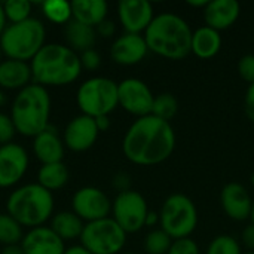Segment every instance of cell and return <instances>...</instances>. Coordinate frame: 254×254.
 <instances>
[{"label": "cell", "mask_w": 254, "mask_h": 254, "mask_svg": "<svg viewBox=\"0 0 254 254\" xmlns=\"http://www.w3.org/2000/svg\"><path fill=\"white\" fill-rule=\"evenodd\" d=\"M176 149V132L170 122L153 115L132 122L122 140L125 158L140 167H153L167 161Z\"/></svg>", "instance_id": "obj_1"}, {"label": "cell", "mask_w": 254, "mask_h": 254, "mask_svg": "<svg viewBox=\"0 0 254 254\" xmlns=\"http://www.w3.org/2000/svg\"><path fill=\"white\" fill-rule=\"evenodd\" d=\"M33 83L43 88L65 86L82 73L79 54L61 43H46L30 61Z\"/></svg>", "instance_id": "obj_2"}, {"label": "cell", "mask_w": 254, "mask_h": 254, "mask_svg": "<svg viewBox=\"0 0 254 254\" xmlns=\"http://www.w3.org/2000/svg\"><path fill=\"white\" fill-rule=\"evenodd\" d=\"M192 34L193 31L182 16L164 12L153 18L143 36L149 51L162 58L177 61L190 54Z\"/></svg>", "instance_id": "obj_3"}, {"label": "cell", "mask_w": 254, "mask_h": 254, "mask_svg": "<svg viewBox=\"0 0 254 254\" xmlns=\"http://www.w3.org/2000/svg\"><path fill=\"white\" fill-rule=\"evenodd\" d=\"M51 97L48 88L31 83L18 91L10 106V118L16 132L34 138L49 127Z\"/></svg>", "instance_id": "obj_4"}, {"label": "cell", "mask_w": 254, "mask_h": 254, "mask_svg": "<svg viewBox=\"0 0 254 254\" xmlns=\"http://www.w3.org/2000/svg\"><path fill=\"white\" fill-rule=\"evenodd\" d=\"M54 195L39 183H27L16 188L6 201V213L22 228L45 226L54 216Z\"/></svg>", "instance_id": "obj_5"}, {"label": "cell", "mask_w": 254, "mask_h": 254, "mask_svg": "<svg viewBox=\"0 0 254 254\" xmlns=\"http://www.w3.org/2000/svg\"><path fill=\"white\" fill-rule=\"evenodd\" d=\"M46 28L37 18L7 24L0 36V49L6 58L30 63L46 45Z\"/></svg>", "instance_id": "obj_6"}, {"label": "cell", "mask_w": 254, "mask_h": 254, "mask_svg": "<svg viewBox=\"0 0 254 254\" xmlns=\"http://www.w3.org/2000/svg\"><path fill=\"white\" fill-rule=\"evenodd\" d=\"M76 103L82 115L91 118L109 116L118 106V83L109 77L86 79L76 92Z\"/></svg>", "instance_id": "obj_7"}, {"label": "cell", "mask_w": 254, "mask_h": 254, "mask_svg": "<svg viewBox=\"0 0 254 254\" xmlns=\"http://www.w3.org/2000/svg\"><path fill=\"white\" fill-rule=\"evenodd\" d=\"M159 225L173 240L189 238L198 225L195 202L183 193L170 195L162 204Z\"/></svg>", "instance_id": "obj_8"}, {"label": "cell", "mask_w": 254, "mask_h": 254, "mask_svg": "<svg viewBox=\"0 0 254 254\" xmlns=\"http://www.w3.org/2000/svg\"><path fill=\"white\" fill-rule=\"evenodd\" d=\"M127 243V232L112 219L85 223L80 246L91 254H121Z\"/></svg>", "instance_id": "obj_9"}, {"label": "cell", "mask_w": 254, "mask_h": 254, "mask_svg": "<svg viewBox=\"0 0 254 254\" xmlns=\"http://www.w3.org/2000/svg\"><path fill=\"white\" fill-rule=\"evenodd\" d=\"M149 207L144 196L137 190H125L112 202V219L127 232L134 234L146 226Z\"/></svg>", "instance_id": "obj_10"}, {"label": "cell", "mask_w": 254, "mask_h": 254, "mask_svg": "<svg viewBox=\"0 0 254 254\" xmlns=\"http://www.w3.org/2000/svg\"><path fill=\"white\" fill-rule=\"evenodd\" d=\"M71 211L85 223L97 222L112 214V201L98 188L85 186L74 192L71 198Z\"/></svg>", "instance_id": "obj_11"}, {"label": "cell", "mask_w": 254, "mask_h": 254, "mask_svg": "<svg viewBox=\"0 0 254 254\" xmlns=\"http://www.w3.org/2000/svg\"><path fill=\"white\" fill-rule=\"evenodd\" d=\"M153 100H155L153 92L150 91L147 83L143 82L141 79L128 77L118 83L119 106L125 112L137 116V119L152 115Z\"/></svg>", "instance_id": "obj_12"}, {"label": "cell", "mask_w": 254, "mask_h": 254, "mask_svg": "<svg viewBox=\"0 0 254 254\" xmlns=\"http://www.w3.org/2000/svg\"><path fill=\"white\" fill-rule=\"evenodd\" d=\"M30 165L27 150L18 143L0 146V188L7 189L18 185Z\"/></svg>", "instance_id": "obj_13"}, {"label": "cell", "mask_w": 254, "mask_h": 254, "mask_svg": "<svg viewBox=\"0 0 254 254\" xmlns=\"http://www.w3.org/2000/svg\"><path fill=\"white\" fill-rule=\"evenodd\" d=\"M98 128L95 119L86 115L73 118L64 128L63 141L64 146L71 152H85L91 149L98 138Z\"/></svg>", "instance_id": "obj_14"}, {"label": "cell", "mask_w": 254, "mask_h": 254, "mask_svg": "<svg viewBox=\"0 0 254 254\" xmlns=\"http://www.w3.org/2000/svg\"><path fill=\"white\" fill-rule=\"evenodd\" d=\"M118 18L125 33L144 34L155 18L153 6L147 0H121L118 3Z\"/></svg>", "instance_id": "obj_15"}, {"label": "cell", "mask_w": 254, "mask_h": 254, "mask_svg": "<svg viewBox=\"0 0 254 254\" xmlns=\"http://www.w3.org/2000/svg\"><path fill=\"white\" fill-rule=\"evenodd\" d=\"M149 52L146 39L143 34L124 33L119 36L110 48V57L116 64L134 65L141 63Z\"/></svg>", "instance_id": "obj_16"}, {"label": "cell", "mask_w": 254, "mask_h": 254, "mask_svg": "<svg viewBox=\"0 0 254 254\" xmlns=\"http://www.w3.org/2000/svg\"><path fill=\"white\" fill-rule=\"evenodd\" d=\"M220 202L225 214L232 220L243 222L252 216L253 199L241 183L232 182L225 185L220 193Z\"/></svg>", "instance_id": "obj_17"}, {"label": "cell", "mask_w": 254, "mask_h": 254, "mask_svg": "<svg viewBox=\"0 0 254 254\" xmlns=\"http://www.w3.org/2000/svg\"><path fill=\"white\" fill-rule=\"evenodd\" d=\"M21 247L24 254H64L65 243L49 228L39 226L25 232Z\"/></svg>", "instance_id": "obj_18"}, {"label": "cell", "mask_w": 254, "mask_h": 254, "mask_svg": "<svg viewBox=\"0 0 254 254\" xmlns=\"http://www.w3.org/2000/svg\"><path fill=\"white\" fill-rule=\"evenodd\" d=\"M202 13L205 25L222 31L237 22L241 13V4L237 0H211Z\"/></svg>", "instance_id": "obj_19"}, {"label": "cell", "mask_w": 254, "mask_h": 254, "mask_svg": "<svg viewBox=\"0 0 254 254\" xmlns=\"http://www.w3.org/2000/svg\"><path fill=\"white\" fill-rule=\"evenodd\" d=\"M64 149L65 146L63 137H60L57 129L51 125L33 138V153L42 162V165L63 162Z\"/></svg>", "instance_id": "obj_20"}, {"label": "cell", "mask_w": 254, "mask_h": 254, "mask_svg": "<svg viewBox=\"0 0 254 254\" xmlns=\"http://www.w3.org/2000/svg\"><path fill=\"white\" fill-rule=\"evenodd\" d=\"M33 83L30 63L4 58L0 61V89L21 91Z\"/></svg>", "instance_id": "obj_21"}, {"label": "cell", "mask_w": 254, "mask_h": 254, "mask_svg": "<svg viewBox=\"0 0 254 254\" xmlns=\"http://www.w3.org/2000/svg\"><path fill=\"white\" fill-rule=\"evenodd\" d=\"M70 4L73 19L80 24L95 28L107 19L109 4L104 0H73Z\"/></svg>", "instance_id": "obj_22"}, {"label": "cell", "mask_w": 254, "mask_h": 254, "mask_svg": "<svg viewBox=\"0 0 254 254\" xmlns=\"http://www.w3.org/2000/svg\"><path fill=\"white\" fill-rule=\"evenodd\" d=\"M222 48V36L220 31L202 25L196 28L192 34V43H190V52L195 54L201 60H210L219 54Z\"/></svg>", "instance_id": "obj_23"}, {"label": "cell", "mask_w": 254, "mask_h": 254, "mask_svg": "<svg viewBox=\"0 0 254 254\" xmlns=\"http://www.w3.org/2000/svg\"><path fill=\"white\" fill-rule=\"evenodd\" d=\"M64 36L67 40V46L77 54H82L88 49H94V45L97 40L95 28L80 24L74 19L65 24Z\"/></svg>", "instance_id": "obj_24"}, {"label": "cell", "mask_w": 254, "mask_h": 254, "mask_svg": "<svg viewBox=\"0 0 254 254\" xmlns=\"http://www.w3.org/2000/svg\"><path fill=\"white\" fill-rule=\"evenodd\" d=\"M49 228L65 243L80 240L85 222L79 219L73 211H60L52 216Z\"/></svg>", "instance_id": "obj_25"}, {"label": "cell", "mask_w": 254, "mask_h": 254, "mask_svg": "<svg viewBox=\"0 0 254 254\" xmlns=\"http://www.w3.org/2000/svg\"><path fill=\"white\" fill-rule=\"evenodd\" d=\"M68 182V168L64 162L42 165L37 171V183L49 192L63 189Z\"/></svg>", "instance_id": "obj_26"}, {"label": "cell", "mask_w": 254, "mask_h": 254, "mask_svg": "<svg viewBox=\"0 0 254 254\" xmlns=\"http://www.w3.org/2000/svg\"><path fill=\"white\" fill-rule=\"evenodd\" d=\"M24 235V228L12 216L0 213V244H3V247L21 244Z\"/></svg>", "instance_id": "obj_27"}, {"label": "cell", "mask_w": 254, "mask_h": 254, "mask_svg": "<svg viewBox=\"0 0 254 254\" xmlns=\"http://www.w3.org/2000/svg\"><path fill=\"white\" fill-rule=\"evenodd\" d=\"M45 18L54 24H68L73 19L71 4L65 0H48L42 3Z\"/></svg>", "instance_id": "obj_28"}, {"label": "cell", "mask_w": 254, "mask_h": 254, "mask_svg": "<svg viewBox=\"0 0 254 254\" xmlns=\"http://www.w3.org/2000/svg\"><path fill=\"white\" fill-rule=\"evenodd\" d=\"M179 110V103L177 98L170 94V92H162L159 95H155L153 100V107H152V115L170 122Z\"/></svg>", "instance_id": "obj_29"}, {"label": "cell", "mask_w": 254, "mask_h": 254, "mask_svg": "<svg viewBox=\"0 0 254 254\" xmlns=\"http://www.w3.org/2000/svg\"><path fill=\"white\" fill-rule=\"evenodd\" d=\"M173 238L161 228L150 231L144 238V250L147 254H167L171 249Z\"/></svg>", "instance_id": "obj_30"}, {"label": "cell", "mask_w": 254, "mask_h": 254, "mask_svg": "<svg viewBox=\"0 0 254 254\" xmlns=\"http://www.w3.org/2000/svg\"><path fill=\"white\" fill-rule=\"evenodd\" d=\"M1 4H3L6 21L9 24H18L31 18L30 15H31L33 4L28 0H7Z\"/></svg>", "instance_id": "obj_31"}, {"label": "cell", "mask_w": 254, "mask_h": 254, "mask_svg": "<svg viewBox=\"0 0 254 254\" xmlns=\"http://www.w3.org/2000/svg\"><path fill=\"white\" fill-rule=\"evenodd\" d=\"M205 254H244L241 250V246L240 243L231 237V235H219L216 237L208 249H207V253Z\"/></svg>", "instance_id": "obj_32"}, {"label": "cell", "mask_w": 254, "mask_h": 254, "mask_svg": "<svg viewBox=\"0 0 254 254\" xmlns=\"http://www.w3.org/2000/svg\"><path fill=\"white\" fill-rule=\"evenodd\" d=\"M16 134L18 132H16V128L13 125L10 115L0 112V146L12 143Z\"/></svg>", "instance_id": "obj_33"}, {"label": "cell", "mask_w": 254, "mask_h": 254, "mask_svg": "<svg viewBox=\"0 0 254 254\" xmlns=\"http://www.w3.org/2000/svg\"><path fill=\"white\" fill-rule=\"evenodd\" d=\"M167 254H199V247L192 238L174 240Z\"/></svg>", "instance_id": "obj_34"}, {"label": "cell", "mask_w": 254, "mask_h": 254, "mask_svg": "<svg viewBox=\"0 0 254 254\" xmlns=\"http://www.w3.org/2000/svg\"><path fill=\"white\" fill-rule=\"evenodd\" d=\"M238 74L247 83H254V54H247L238 61Z\"/></svg>", "instance_id": "obj_35"}, {"label": "cell", "mask_w": 254, "mask_h": 254, "mask_svg": "<svg viewBox=\"0 0 254 254\" xmlns=\"http://www.w3.org/2000/svg\"><path fill=\"white\" fill-rule=\"evenodd\" d=\"M79 58H80L82 68H85V70H91V71L97 70L101 64V57L95 49H88V51L79 54Z\"/></svg>", "instance_id": "obj_36"}, {"label": "cell", "mask_w": 254, "mask_h": 254, "mask_svg": "<svg viewBox=\"0 0 254 254\" xmlns=\"http://www.w3.org/2000/svg\"><path fill=\"white\" fill-rule=\"evenodd\" d=\"M113 188L118 189V193L129 190L131 189V177H129V174H127L124 171L115 174V177H113Z\"/></svg>", "instance_id": "obj_37"}, {"label": "cell", "mask_w": 254, "mask_h": 254, "mask_svg": "<svg viewBox=\"0 0 254 254\" xmlns=\"http://www.w3.org/2000/svg\"><path fill=\"white\" fill-rule=\"evenodd\" d=\"M244 109H246V115L249 116V119L254 122V83L249 85L247 88L246 98H244Z\"/></svg>", "instance_id": "obj_38"}, {"label": "cell", "mask_w": 254, "mask_h": 254, "mask_svg": "<svg viewBox=\"0 0 254 254\" xmlns=\"http://www.w3.org/2000/svg\"><path fill=\"white\" fill-rule=\"evenodd\" d=\"M95 31L97 34H100L101 37H112L116 31V27H115V22L110 21V19H104L100 25L95 27Z\"/></svg>", "instance_id": "obj_39"}, {"label": "cell", "mask_w": 254, "mask_h": 254, "mask_svg": "<svg viewBox=\"0 0 254 254\" xmlns=\"http://www.w3.org/2000/svg\"><path fill=\"white\" fill-rule=\"evenodd\" d=\"M241 240H243V244L246 249H249L250 252H254V223H250L249 226L244 228Z\"/></svg>", "instance_id": "obj_40"}, {"label": "cell", "mask_w": 254, "mask_h": 254, "mask_svg": "<svg viewBox=\"0 0 254 254\" xmlns=\"http://www.w3.org/2000/svg\"><path fill=\"white\" fill-rule=\"evenodd\" d=\"M95 124H97V128L100 132L103 131H107L110 128V119L109 116H100V118H95Z\"/></svg>", "instance_id": "obj_41"}, {"label": "cell", "mask_w": 254, "mask_h": 254, "mask_svg": "<svg viewBox=\"0 0 254 254\" xmlns=\"http://www.w3.org/2000/svg\"><path fill=\"white\" fill-rule=\"evenodd\" d=\"M156 225H159V214L155 213V211H149V214L146 217V226L153 228Z\"/></svg>", "instance_id": "obj_42"}, {"label": "cell", "mask_w": 254, "mask_h": 254, "mask_svg": "<svg viewBox=\"0 0 254 254\" xmlns=\"http://www.w3.org/2000/svg\"><path fill=\"white\" fill-rule=\"evenodd\" d=\"M0 254H24L21 244H15V246H6L3 247V250Z\"/></svg>", "instance_id": "obj_43"}, {"label": "cell", "mask_w": 254, "mask_h": 254, "mask_svg": "<svg viewBox=\"0 0 254 254\" xmlns=\"http://www.w3.org/2000/svg\"><path fill=\"white\" fill-rule=\"evenodd\" d=\"M64 254H91L85 247H82L80 244L79 246H71V247H67Z\"/></svg>", "instance_id": "obj_44"}, {"label": "cell", "mask_w": 254, "mask_h": 254, "mask_svg": "<svg viewBox=\"0 0 254 254\" xmlns=\"http://www.w3.org/2000/svg\"><path fill=\"white\" fill-rule=\"evenodd\" d=\"M6 27H7V21H6V16H4L3 4L0 3V36H1V33L4 31Z\"/></svg>", "instance_id": "obj_45"}, {"label": "cell", "mask_w": 254, "mask_h": 254, "mask_svg": "<svg viewBox=\"0 0 254 254\" xmlns=\"http://www.w3.org/2000/svg\"><path fill=\"white\" fill-rule=\"evenodd\" d=\"M188 4H190V6H193V7H202V10L205 9V6L208 4V1L207 0H201V1H188Z\"/></svg>", "instance_id": "obj_46"}, {"label": "cell", "mask_w": 254, "mask_h": 254, "mask_svg": "<svg viewBox=\"0 0 254 254\" xmlns=\"http://www.w3.org/2000/svg\"><path fill=\"white\" fill-rule=\"evenodd\" d=\"M6 100H7V98H6V94H4V91H3V89H0V107L6 104Z\"/></svg>", "instance_id": "obj_47"}, {"label": "cell", "mask_w": 254, "mask_h": 254, "mask_svg": "<svg viewBox=\"0 0 254 254\" xmlns=\"http://www.w3.org/2000/svg\"><path fill=\"white\" fill-rule=\"evenodd\" d=\"M250 219H252V223H254V201H253V208H252V216H250Z\"/></svg>", "instance_id": "obj_48"}, {"label": "cell", "mask_w": 254, "mask_h": 254, "mask_svg": "<svg viewBox=\"0 0 254 254\" xmlns=\"http://www.w3.org/2000/svg\"><path fill=\"white\" fill-rule=\"evenodd\" d=\"M1 55H3V52H1V49H0V61H1Z\"/></svg>", "instance_id": "obj_49"}, {"label": "cell", "mask_w": 254, "mask_h": 254, "mask_svg": "<svg viewBox=\"0 0 254 254\" xmlns=\"http://www.w3.org/2000/svg\"><path fill=\"white\" fill-rule=\"evenodd\" d=\"M252 182H253V185H254V174L252 176Z\"/></svg>", "instance_id": "obj_50"}, {"label": "cell", "mask_w": 254, "mask_h": 254, "mask_svg": "<svg viewBox=\"0 0 254 254\" xmlns=\"http://www.w3.org/2000/svg\"><path fill=\"white\" fill-rule=\"evenodd\" d=\"M244 254H254V252H249V253H244Z\"/></svg>", "instance_id": "obj_51"}, {"label": "cell", "mask_w": 254, "mask_h": 254, "mask_svg": "<svg viewBox=\"0 0 254 254\" xmlns=\"http://www.w3.org/2000/svg\"><path fill=\"white\" fill-rule=\"evenodd\" d=\"M121 254H137V253H121Z\"/></svg>", "instance_id": "obj_52"}]
</instances>
